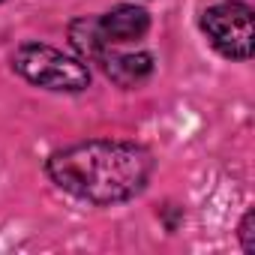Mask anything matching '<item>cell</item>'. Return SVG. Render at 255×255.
<instances>
[{"label":"cell","mask_w":255,"mask_h":255,"mask_svg":"<svg viewBox=\"0 0 255 255\" xmlns=\"http://www.w3.org/2000/svg\"><path fill=\"white\" fill-rule=\"evenodd\" d=\"M69 39H72V45L78 48V54H81L84 60H93V63H99V60L105 57V51L111 48V45L105 42L102 30H99V21H90V18L75 21V24L69 27Z\"/></svg>","instance_id":"cell-6"},{"label":"cell","mask_w":255,"mask_h":255,"mask_svg":"<svg viewBox=\"0 0 255 255\" xmlns=\"http://www.w3.org/2000/svg\"><path fill=\"white\" fill-rule=\"evenodd\" d=\"M45 171L63 192L81 201L117 204L135 198L147 186L153 174V156L135 141L93 138L57 150Z\"/></svg>","instance_id":"cell-1"},{"label":"cell","mask_w":255,"mask_h":255,"mask_svg":"<svg viewBox=\"0 0 255 255\" xmlns=\"http://www.w3.org/2000/svg\"><path fill=\"white\" fill-rule=\"evenodd\" d=\"M147 27H150V15L141 6H114L108 15L99 18V30L108 45L135 42L147 33Z\"/></svg>","instance_id":"cell-4"},{"label":"cell","mask_w":255,"mask_h":255,"mask_svg":"<svg viewBox=\"0 0 255 255\" xmlns=\"http://www.w3.org/2000/svg\"><path fill=\"white\" fill-rule=\"evenodd\" d=\"M99 63L108 72V78L117 81L120 87H132V84L144 81L153 72V57L147 51H138V54H114V51H105V57Z\"/></svg>","instance_id":"cell-5"},{"label":"cell","mask_w":255,"mask_h":255,"mask_svg":"<svg viewBox=\"0 0 255 255\" xmlns=\"http://www.w3.org/2000/svg\"><path fill=\"white\" fill-rule=\"evenodd\" d=\"M12 66L21 78H27L30 84L48 87V90L78 93L90 84V72L81 60H75L51 45H39V42L21 45L12 54Z\"/></svg>","instance_id":"cell-2"},{"label":"cell","mask_w":255,"mask_h":255,"mask_svg":"<svg viewBox=\"0 0 255 255\" xmlns=\"http://www.w3.org/2000/svg\"><path fill=\"white\" fill-rule=\"evenodd\" d=\"M201 27L213 48L231 60H249L252 54V9L246 3H216L204 12Z\"/></svg>","instance_id":"cell-3"},{"label":"cell","mask_w":255,"mask_h":255,"mask_svg":"<svg viewBox=\"0 0 255 255\" xmlns=\"http://www.w3.org/2000/svg\"><path fill=\"white\" fill-rule=\"evenodd\" d=\"M240 237H243V249H246V252H252V249H255V243H252V213H246V216H243Z\"/></svg>","instance_id":"cell-7"}]
</instances>
